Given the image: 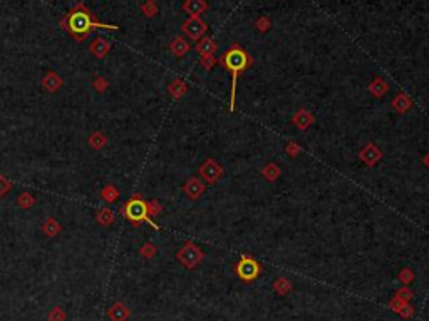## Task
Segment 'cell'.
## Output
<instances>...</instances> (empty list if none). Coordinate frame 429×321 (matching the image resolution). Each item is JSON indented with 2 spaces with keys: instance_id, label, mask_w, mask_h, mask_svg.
Here are the masks:
<instances>
[{
  "instance_id": "obj_1",
  "label": "cell",
  "mask_w": 429,
  "mask_h": 321,
  "mask_svg": "<svg viewBox=\"0 0 429 321\" xmlns=\"http://www.w3.org/2000/svg\"><path fill=\"white\" fill-rule=\"evenodd\" d=\"M60 28L68 30L74 39L84 40L94 28H108V30H119V25L114 23H104L99 22L96 15L90 12V8L86 3H76L70 7L68 13L60 20Z\"/></svg>"
},
{
  "instance_id": "obj_2",
  "label": "cell",
  "mask_w": 429,
  "mask_h": 321,
  "mask_svg": "<svg viewBox=\"0 0 429 321\" xmlns=\"http://www.w3.org/2000/svg\"><path fill=\"white\" fill-rule=\"evenodd\" d=\"M220 62H223L225 69L232 72V102L230 105H232V109H235V92H236L238 75L252 64V57L246 54L240 45H233L232 49L223 55V59H220Z\"/></svg>"
},
{
  "instance_id": "obj_3",
  "label": "cell",
  "mask_w": 429,
  "mask_h": 321,
  "mask_svg": "<svg viewBox=\"0 0 429 321\" xmlns=\"http://www.w3.org/2000/svg\"><path fill=\"white\" fill-rule=\"evenodd\" d=\"M121 213L124 214V218L128 219V221L136 224V226H140V224H142V223H148L152 229H160L158 224L152 221V219L150 218V214H148L146 201L141 194L131 196V198L124 203V206L121 208Z\"/></svg>"
},
{
  "instance_id": "obj_4",
  "label": "cell",
  "mask_w": 429,
  "mask_h": 321,
  "mask_svg": "<svg viewBox=\"0 0 429 321\" xmlns=\"http://www.w3.org/2000/svg\"><path fill=\"white\" fill-rule=\"evenodd\" d=\"M203 258H204V253L193 241H186L184 246L176 253V260L186 268V270H194V268L203 261Z\"/></svg>"
},
{
  "instance_id": "obj_5",
  "label": "cell",
  "mask_w": 429,
  "mask_h": 321,
  "mask_svg": "<svg viewBox=\"0 0 429 321\" xmlns=\"http://www.w3.org/2000/svg\"><path fill=\"white\" fill-rule=\"evenodd\" d=\"M236 275L240 276V280H243L245 283H250L260 275V265L254 260V258L242 255V260L236 265Z\"/></svg>"
},
{
  "instance_id": "obj_6",
  "label": "cell",
  "mask_w": 429,
  "mask_h": 321,
  "mask_svg": "<svg viewBox=\"0 0 429 321\" xmlns=\"http://www.w3.org/2000/svg\"><path fill=\"white\" fill-rule=\"evenodd\" d=\"M198 172H200V176H202V179L204 181V183L216 184L218 181L223 177V172L225 171H223V167L218 164L216 161L212 159V157H208V159L200 166Z\"/></svg>"
},
{
  "instance_id": "obj_7",
  "label": "cell",
  "mask_w": 429,
  "mask_h": 321,
  "mask_svg": "<svg viewBox=\"0 0 429 321\" xmlns=\"http://www.w3.org/2000/svg\"><path fill=\"white\" fill-rule=\"evenodd\" d=\"M181 28H183L184 35H186L188 39L200 40V39H203V35L206 33L208 25H206V22L202 20L200 17H190L188 20L183 22V27Z\"/></svg>"
},
{
  "instance_id": "obj_8",
  "label": "cell",
  "mask_w": 429,
  "mask_h": 321,
  "mask_svg": "<svg viewBox=\"0 0 429 321\" xmlns=\"http://www.w3.org/2000/svg\"><path fill=\"white\" fill-rule=\"evenodd\" d=\"M359 159L364 162L366 166L374 167L376 164H379L380 159H382V151H380L379 147L374 144V142H369V144H366L360 149Z\"/></svg>"
},
{
  "instance_id": "obj_9",
  "label": "cell",
  "mask_w": 429,
  "mask_h": 321,
  "mask_svg": "<svg viewBox=\"0 0 429 321\" xmlns=\"http://www.w3.org/2000/svg\"><path fill=\"white\" fill-rule=\"evenodd\" d=\"M130 315H131L130 308H128V305L122 303V301H114L108 310L109 321H128Z\"/></svg>"
},
{
  "instance_id": "obj_10",
  "label": "cell",
  "mask_w": 429,
  "mask_h": 321,
  "mask_svg": "<svg viewBox=\"0 0 429 321\" xmlns=\"http://www.w3.org/2000/svg\"><path fill=\"white\" fill-rule=\"evenodd\" d=\"M40 84L49 94H56L57 90H59L64 85V80H62V77H60L59 74L54 72V70H47L46 75L40 80Z\"/></svg>"
},
{
  "instance_id": "obj_11",
  "label": "cell",
  "mask_w": 429,
  "mask_h": 321,
  "mask_svg": "<svg viewBox=\"0 0 429 321\" xmlns=\"http://www.w3.org/2000/svg\"><path fill=\"white\" fill-rule=\"evenodd\" d=\"M89 52L96 57V59H104V57L111 52V42L99 35L89 44Z\"/></svg>"
},
{
  "instance_id": "obj_12",
  "label": "cell",
  "mask_w": 429,
  "mask_h": 321,
  "mask_svg": "<svg viewBox=\"0 0 429 321\" xmlns=\"http://www.w3.org/2000/svg\"><path fill=\"white\" fill-rule=\"evenodd\" d=\"M183 193L188 196L190 199H198L202 198L204 193V183L198 177H190V179L183 186Z\"/></svg>"
},
{
  "instance_id": "obj_13",
  "label": "cell",
  "mask_w": 429,
  "mask_h": 321,
  "mask_svg": "<svg viewBox=\"0 0 429 321\" xmlns=\"http://www.w3.org/2000/svg\"><path fill=\"white\" fill-rule=\"evenodd\" d=\"M314 122H316V117H314L312 114L307 111V109H298V111L295 112L294 117H292V124L297 129H300V131L308 129Z\"/></svg>"
},
{
  "instance_id": "obj_14",
  "label": "cell",
  "mask_w": 429,
  "mask_h": 321,
  "mask_svg": "<svg viewBox=\"0 0 429 321\" xmlns=\"http://www.w3.org/2000/svg\"><path fill=\"white\" fill-rule=\"evenodd\" d=\"M190 49H192L190 42L184 39V37H181V35L174 37V39L171 40V44H170V52L174 57H184L190 52Z\"/></svg>"
},
{
  "instance_id": "obj_15",
  "label": "cell",
  "mask_w": 429,
  "mask_h": 321,
  "mask_svg": "<svg viewBox=\"0 0 429 321\" xmlns=\"http://www.w3.org/2000/svg\"><path fill=\"white\" fill-rule=\"evenodd\" d=\"M183 10L190 13V17H200L204 10H208V3L204 0H186L183 3Z\"/></svg>"
},
{
  "instance_id": "obj_16",
  "label": "cell",
  "mask_w": 429,
  "mask_h": 321,
  "mask_svg": "<svg viewBox=\"0 0 429 321\" xmlns=\"http://www.w3.org/2000/svg\"><path fill=\"white\" fill-rule=\"evenodd\" d=\"M390 105H392L394 112H398V114H406L409 109H411L412 100H411V97H409V95H406V94L401 92V94H398V95H396V97L392 99Z\"/></svg>"
},
{
  "instance_id": "obj_17",
  "label": "cell",
  "mask_w": 429,
  "mask_h": 321,
  "mask_svg": "<svg viewBox=\"0 0 429 321\" xmlns=\"http://www.w3.org/2000/svg\"><path fill=\"white\" fill-rule=\"evenodd\" d=\"M168 94L171 95L173 99L180 100L181 97H184V95L188 94V85L184 80L181 79H174L171 80V84L168 85Z\"/></svg>"
},
{
  "instance_id": "obj_18",
  "label": "cell",
  "mask_w": 429,
  "mask_h": 321,
  "mask_svg": "<svg viewBox=\"0 0 429 321\" xmlns=\"http://www.w3.org/2000/svg\"><path fill=\"white\" fill-rule=\"evenodd\" d=\"M114 221H116V214H114L112 209L109 208H101L96 213V223L101 224L102 228H109L112 226Z\"/></svg>"
},
{
  "instance_id": "obj_19",
  "label": "cell",
  "mask_w": 429,
  "mask_h": 321,
  "mask_svg": "<svg viewBox=\"0 0 429 321\" xmlns=\"http://www.w3.org/2000/svg\"><path fill=\"white\" fill-rule=\"evenodd\" d=\"M196 52L202 57H208V55H213L216 52V44H214L213 39L210 37H203V39L198 40L196 44Z\"/></svg>"
},
{
  "instance_id": "obj_20",
  "label": "cell",
  "mask_w": 429,
  "mask_h": 321,
  "mask_svg": "<svg viewBox=\"0 0 429 321\" xmlns=\"http://www.w3.org/2000/svg\"><path fill=\"white\" fill-rule=\"evenodd\" d=\"M367 90H369L370 94L374 95V97H382V95L388 94L389 90V84L386 82L384 79L380 77H376L372 82L369 84V87H367Z\"/></svg>"
},
{
  "instance_id": "obj_21",
  "label": "cell",
  "mask_w": 429,
  "mask_h": 321,
  "mask_svg": "<svg viewBox=\"0 0 429 321\" xmlns=\"http://www.w3.org/2000/svg\"><path fill=\"white\" fill-rule=\"evenodd\" d=\"M60 229H62V226H60V223L57 221L56 218L49 216L44 221V224H42V231H44V234L47 238H54L57 236V234L60 233Z\"/></svg>"
},
{
  "instance_id": "obj_22",
  "label": "cell",
  "mask_w": 429,
  "mask_h": 321,
  "mask_svg": "<svg viewBox=\"0 0 429 321\" xmlns=\"http://www.w3.org/2000/svg\"><path fill=\"white\" fill-rule=\"evenodd\" d=\"M88 144L92 147V149L101 151L102 147L108 144L106 134H104L102 131H94V132H90V136L88 137Z\"/></svg>"
},
{
  "instance_id": "obj_23",
  "label": "cell",
  "mask_w": 429,
  "mask_h": 321,
  "mask_svg": "<svg viewBox=\"0 0 429 321\" xmlns=\"http://www.w3.org/2000/svg\"><path fill=\"white\" fill-rule=\"evenodd\" d=\"M36 203H37L36 196L32 194V193H28V191H24V193L18 194L17 199H16V204H17L20 209H30V208H34Z\"/></svg>"
},
{
  "instance_id": "obj_24",
  "label": "cell",
  "mask_w": 429,
  "mask_h": 321,
  "mask_svg": "<svg viewBox=\"0 0 429 321\" xmlns=\"http://www.w3.org/2000/svg\"><path fill=\"white\" fill-rule=\"evenodd\" d=\"M99 198L106 201V203H116L119 199V191L114 184H106L101 189V193H99Z\"/></svg>"
},
{
  "instance_id": "obj_25",
  "label": "cell",
  "mask_w": 429,
  "mask_h": 321,
  "mask_svg": "<svg viewBox=\"0 0 429 321\" xmlns=\"http://www.w3.org/2000/svg\"><path fill=\"white\" fill-rule=\"evenodd\" d=\"M280 174H282V171H280V167L275 164V162H268V164L262 169V176H264L266 181H270V183L277 181L280 177Z\"/></svg>"
},
{
  "instance_id": "obj_26",
  "label": "cell",
  "mask_w": 429,
  "mask_h": 321,
  "mask_svg": "<svg viewBox=\"0 0 429 321\" xmlns=\"http://www.w3.org/2000/svg\"><path fill=\"white\" fill-rule=\"evenodd\" d=\"M274 290L277 291L280 296H287L290 291H292V283H290V280H287V278H278V280H275L274 283Z\"/></svg>"
},
{
  "instance_id": "obj_27",
  "label": "cell",
  "mask_w": 429,
  "mask_h": 321,
  "mask_svg": "<svg viewBox=\"0 0 429 321\" xmlns=\"http://www.w3.org/2000/svg\"><path fill=\"white\" fill-rule=\"evenodd\" d=\"M140 8H141V12L144 13V17H148V18L154 17L156 13H158V3H156L154 0H148V2L141 3Z\"/></svg>"
},
{
  "instance_id": "obj_28",
  "label": "cell",
  "mask_w": 429,
  "mask_h": 321,
  "mask_svg": "<svg viewBox=\"0 0 429 321\" xmlns=\"http://www.w3.org/2000/svg\"><path fill=\"white\" fill-rule=\"evenodd\" d=\"M140 255L144 258V260H151V258H154L156 255H158V248H156L152 243H144L140 248Z\"/></svg>"
},
{
  "instance_id": "obj_29",
  "label": "cell",
  "mask_w": 429,
  "mask_h": 321,
  "mask_svg": "<svg viewBox=\"0 0 429 321\" xmlns=\"http://www.w3.org/2000/svg\"><path fill=\"white\" fill-rule=\"evenodd\" d=\"M47 321H66V311L60 306H54L47 316Z\"/></svg>"
},
{
  "instance_id": "obj_30",
  "label": "cell",
  "mask_w": 429,
  "mask_h": 321,
  "mask_svg": "<svg viewBox=\"0 0 429 321\" xmlns=\"http://www.w3.org/2000/svg\"><path fill=\"white\" fill-rule=\"evenodd\" d=\"M399 281H401L404 286L411 285L414 281V271L409 270V268H402V270L399 271Z\"/></svg>"
},
{
  "instance_id": "obj_31",
  "label": "cell",
  "mask_w": 429,
  "mask_h": 321,
  "mask_svg": "<svg viewBox=\"0 0 429 321\" xmlns=\"http://www.w3.org/2000/svg\"><path fill=\"white\" fill-rule=\"evenodd\" d=\"M146 206H148V214H150V218L151 216H160L161 211H163V206H161L156 199L148 201Z\"/></svg>"
},
{
  "instance_id": "obj_32",
  "label": "cell",
  "mask_w": 429,
  "mask_h": 321,
  "mask_svg": "<svg viewBox=\"0 0 429 321\" xmlns=\"http://www.w3.org/2000/svg\"><path fill=\"white\" fill-rule=\"evenodd\" d=\"M14 188L12 181H8L6 176L0 174V198H4V196H7L8 193H10V189Z\"/></svg>"
},
{
  "instance_id": "obj_33",
  "label": "cell",
  "mask_w": 429,
  "mask_h": 321,
  "mask_svg": "<svg viewBox=\"0 0 429 321\" xmlns=\"http://www.w3.org/2000/svg\"><path fill=\"white\" fill-rule=\"evenodd\" d=\"M396 296H398L399 300H402L404 303H409L412 298H414V293L411 290L408 288V286H402L401 290H398V293H396Z\"/></svg>"
},
{
  "instance_id": "obj_34",
  "label": "cell",
  "mask_w": 429,
  "mask_h": 321,
  "mask_svg": "<svg viewBox=\"0 0 429 321\" xmlns=\"http://www.w3.org/2000/svg\"><path fill=\"white\" fill-rule=\"evenodd\" d=\"M255 27L258 28L260 32H266V30H270L272 22H270V18L266 17V15H262V17H258V20H256Z\"/></svg>"
},
{
  "instance_id": "obj_35",
  "label": "cell",
  "mask_w": 429,
  "mask_h": 321,
  "mask_svg": "<svg viewBox=\"0 0 429 321\" xmlns=\"http://www.w3.org/2000/svg\"><path fill=\"white\" fill-rule=\"evenodd\" d=\"M92 87L96 89L98 92H104V90H108L109 82H108V79H104V77H96L92 80Z\"/></svg>"
},
{
  "instance_id": "obj_36",
  "label": "cell",
  "mask_w": 429,
  "mask_h": 321,
  "mask_svg": "<svg viewBox=\"0 0 429 321\" xmlns=\"http://www.w3.org/2000/svg\"><path fill=\"white\" fill-rule=\"evenodd\" d=\"M285 151H287V154H288V156L297 157V156L300 154V151H302V147H300V146L297 144V142L290 141L288 144H287V147H285Z\"/></svg>"
},
{
  "instance_id": "obj_37",
  "label": "cell",
  "mask_w": 429,
  "mask_h": 321,
  "mask_svg": "<svg viewBox=\"0 0 429 321\" xmlns=\"http://www.w3.org/2000/svg\"><path fill=\"white\" fill-rule=\"evenodd\" d=\"M200 64H202L203 69L210 70V69H213V65H214V64H216V59H214V55L202 57V59H200Z\"/></svg>"
},
{
  "instance_id": "obj_38",
  "label": "cell",
  "mask_w": 429,
  "mask_h": 321,
  "mask_svg": "<svg viewBox=\"0 0 429 321\" xmlns=\"http://www.w3.org/2000/svg\"><path fill=\"white\" fill-rule=\"evenodd\" d=\"M404 305H406V303H404L402 300H399L398 296H394V298L389 301V308L392 311H396V313H399V311L404 308Z\"/></svg>"
},
{
  "instance_id": "obj_39",
  "label": "cell",
  "mask_w": 429,
  "mask_h": 321,
  "mask_svg": "<svg viewBox=\"0 0 429 321\" xmlns=\"http://www.w3.org/2000/svg\"><path fill=\"white\" fill-rule=\"evenodd\" d=\"M399 315L402 316V318H411V316H414V308L409 303L404 305V308L399 311Z\"/></svg>"
},
{
  "instance_id": "obj_40",
  "label": "cell",
  "mask_w": 429,
  "mask_h": 321,
  "mask_svg": "<svg viewBox=\"0 0 429 321\" xmlns=\"http://www.w3.org/2000/svg\"><path fill=\"white\" fill-rule=\"evenodd\" d=\"M422 164H424V166H426V167H429V152H428V154H426V156H424V157H422Z\"/></svg>"
}]
</instances>
